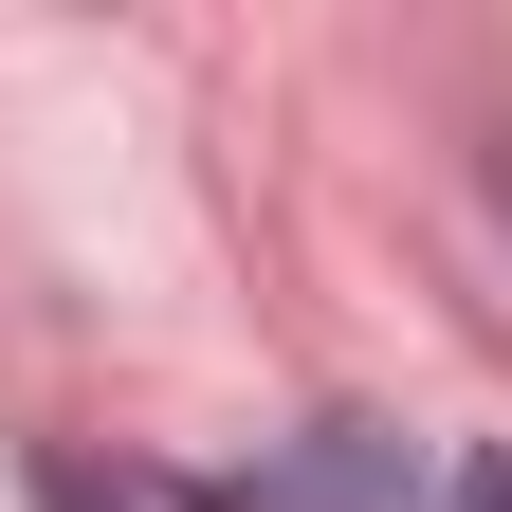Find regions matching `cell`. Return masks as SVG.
I'll return each instance as SVG.
<instances>
[{
  "mask_svg": "<svg viewBox=\"0 0 512 512\" xmlns=\"http://www.w3.org/2000/svg\"><path fill=\"white\" fill-rule=\"evenodd\" d=\"M183 512H421V458H403V421H311L238 476H183Z\"/></svg>",
  "mask_w": 512,
  "mask_h": 512,
  "instance_id": "obj_1",
  "label": "cell"
},
{
  "mask_svg": "<svg viewBox=\"0 0 512 512\" xmlns=\"http://www.w3.org/2000/svg\"><path fill=\"white\" fill-rule=\"evenodd\" d=\"M37 512H147L128 476H92V458H37Z\"/></svg>",
  "mask_w": 512,
  "mask_h": 512,
  "instance_id": "obj_2",
  "label": "cell"
},
{
  "mask_svg": "<svg viewBox=\"0 0 512 512\" xmlns=\"http://www.w3.org/2000/svg\"><path fill=\"white\" fill-rule=\"evenodd\" d=\"M458 512H512V458H476V476H458Z\"/></svg>",
  "mask_w": 512,
  "mask_h": 512,
  "instance_id": "obj_3",
  "label": "cell"
}]
</instances>
